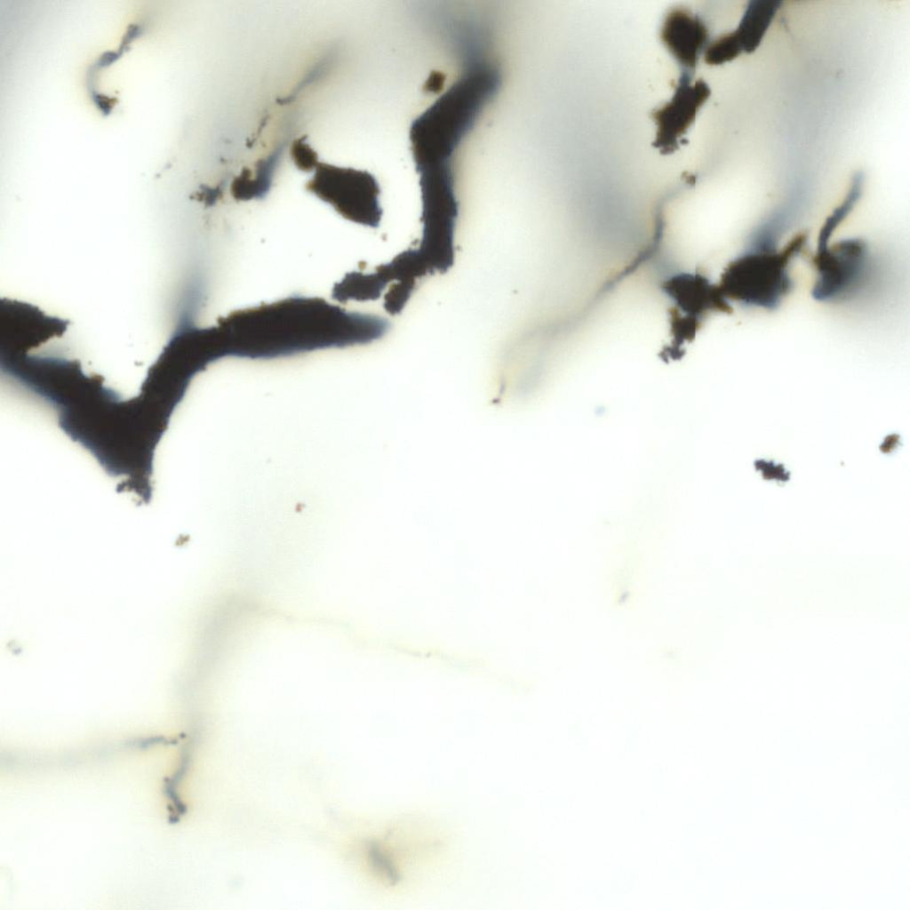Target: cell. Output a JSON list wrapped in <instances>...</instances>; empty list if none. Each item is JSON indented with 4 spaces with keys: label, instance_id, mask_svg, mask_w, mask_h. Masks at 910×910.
<instances>
[{
    "label": "cell",
    "instance_id": "6da1fadb",
    "mask_svg": "<svg viewBox=\"0 0 910 910\" xmlns=\"http://www.w3.org/2000/svg\"><path fill=\"white\" fill-rule=\"evenodd\" d=\"M223 357L268 359L371 343L389 330L376 315L350 312L315 297L293 296L235 310L218 320Z\"/></svg>",
    "mask_w": 910,
    "mask_h": 910
},
{
    "label": "cell",
    "instance_id": "7a4b0ae2",
    "mask_svg": "<svg viewBox=\"0 0 910 910\" xmlns=\"http://www.w3.org/2000/svg\"><path fill=\"white\" fill-rule=\"evenodd\" d=\"M499 84L494 67L476 64L412 122L410 141L416 169L452 163L454 151Z\"/></svg>",
    "mask_w": 910,
    "mask_h": 910
},
{
    "label": "cell",
    "instance_id": "3957f363",
    "mask_svg": "<svg viewBox=\"0 0 910 910\" xmlns=\"http://www.w3.org/2000/svg\"><path fill=\"white\" fill-rule=\"evenodd\" d=\"M806 239L799 234L780 249L747 247L722 274L718 286L724 297L747 307L778 308L793 288L788 267Z\"/></svg>",
    "mask_w": 910,
    "mask_h": 910
},
{
    "label": "cell",
    "instance_id": "277c9868",
    "mask_svg": "<svg viewBox=\"0 0 910 910\" xmlns=\"http://www.w3.org/2000/svg\"><path fill=\"white\" fill-rule=\"evenodd\" d=\"M422 201V236L418 248L431 274L445 273L454 262V230L459 214L453 164L416 170Z\"/></svg>",
    "mask_w": 910,
    "mask_h": 910
},
{
    "label": "cell",
    "instance_id": "5b68a950",
    "mask_svg": "<svg viewBox=\"0 0 910 910\" xmlns=\"http://www.w3.org/2000/svg\"><path fill=\"white\" fill-rule=\"evenodd\" d=\"M315 195L344 219L356 224L377 228L382 217L379 185L367 171L321 163L306 183Z\"/></svg>",
    "mask_w": 910,
    "mask_h": 910
},
{
    "label": "cell",
    "instance_id": "8992f818",
    "mask_svg": "<svg viewBox=\"0 0 910 910\" xmlns=\"http://www.w3.org/2000/svg\"><path fill=\"white\" fill-rule=\"evenodd\" d=\"M868 247L861 238H845L816 251L817 277L812 297L820 302L839 301L863 284L869 271Z\"/></svg>",
    "mask_w": 910,
    "mask_h": 910
},
{
    "label": "cell",
    "instance_id": "52a82bcc",
    "mask_svg": "<svg viewBox=\"0 0 910 910\" xmlns=\"http://www.w3.org/2000/svg\"><path fill=\"white\" fill-rule=\"evenodd\" d=\"M68 323L44 315L28 303L5 299L0 303L1 358L30 352L56 336H60Z\"/></svg>",
    "mask_w": 910,
    "mask_h": 910
},
{
    "label": "cell",
    "instance_id": "ba28073f",
    "mask_svg": "<svg viewBox=\"0 0 910 910\" xmlns=\"http://www.w3.org/2000/svg\"><path fill=\"white\" fill-rule=\"evenodd\" d=\"M710 94V88L704 80L691 83L688 73L682 74L670 100L651 113L657 126L653 146L661 154L667 155L679 148L687 130Z\"/></svg>",
    "mask_w": 910,
    "mask_h": 910
},
{
    "label": "cell",
    "instance_id": "9c48e42d",
    "mask_svg": "<svg viewBox=\"0 0 910 910\" xmlns=\"http://www.w3.org/2000/svg\"><path fill=\"white\" fill-rule=\"evenodd\" d=\"M708 32L701 19L685 8L668 12L660 29V39L673 57L685 68L693 69L704 50Z\"/></svg>",
    "mask_w": 910,
    "mask_h": 910
},
{
    "label": "cell",
    "instance_id": "30bf717a",
    "mask_svg": "<svg viewBox=\"0 0 910 910\" xmlns=\"http://www.w3.org/2000/svg\"><path fill=\"white\" fill-rule=\"evenodd\" d=\"M780 4V1L774 0H752L748 3L737 29L734 30L741 43L743 52L751 53L756 50Z\"/></svg>",
    "mask_w": 910,
    "mask_h": 910
},
{
    "label": "cell",
    "instance_id": "8fae6325",
    "mask_svg": "<svg viewBox=\"0 0 910 910\" xmlns=\"http://www.w3.org/2000/svg\"><path fill=\"white\" fill-rule=\"evenodd\" d=\"M388 283L387 277L377 268L372 273L354 271L334 285L331 294L339 302L375 300Z\"/></svg>",
    "mask_w": 910,
    "mask_h": 910
},
{
    "label": "cell",
    "instance_id": "7c38bea8",
    "mask_svg": "<svg viewBox=\"0 0 910 910\" xmlns=\"http://www.w3.org/2000/svg\"><path fill=\"white\" fill-rule=\"evenodd\" d=\"M864 186V175L856 172L850 182L849 191L842 202L826 217L818 236L816 251L825 249L837 227L850 214L859 200Z\"/></svg>",
    "mask_w": 910,
    "mask_h": 910
},
{
    "label": "cell",
    "instance_id": "4fadbf2b",
    "mask_svg": "<svg viewBox=\"0 0 910 910\" xmlns=\"http://www.w3.org/2000/svg\"><path fill=\"white\" fill-rule=\"evenodd\" d=\"M742 52L741 43L733 31L720 36L706 46L704 57L707 64L719 65L732 60Z\"/></svg>",
    "mask_w": 910,
    "mask_h": 910
},
{
    "label": "cell",
    "instance_id": "5bb4252c",
    "mask_svg": "<svg viewBox=\"0 0 910 910\" xmlns=\"http://www.w3.org/2000/svg\"><path fill=\"white\" fill-rule=\"evenodd\" d=\"M415 286V281H401L392 283L384 296L383 307L385 310L392 315L401 313L411 298Z\"/></svg>",
    "mask_w": 910,
    "mask_h": 910
},
{
    "label": "cell",
    "instance_id": "9a60e30c",
    "mask_svg": "<svg viewBox=\"0 0 910 910\" xmlns=\"http://www.w3.org/2000/svg\"><path fill=\"white\" fill-rule=\"evenodd\" d=\"M291 156L297 168L302 172H312L319 164L316 152L305 141V138L293 141Z\"/></svg>",
    "mask_w": 910,
    "mask_h": 910
}]
</instances>
